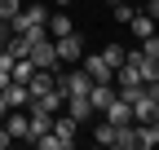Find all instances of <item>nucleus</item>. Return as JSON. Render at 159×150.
<instances>
[{"label":"nucleus","mask_w":159,"mask_h":150,"mask_svg":"<svg viewBox=\"0 0 159 150\" xmlns=\"http://www.w3.org/2000/svg\"><path fill=\"white\" fill-rule=\"evenodd\" d=\"M44 22H49V9H44V5H27V9H18V13L9 18V31L22 35V31H31V27H44Z\"/></svg>","instance_id":"f257e3e1"},{"label":"nucleus","mask_w":159,"mask_h":150,"mask_svg":"<svg viewBox=\"0 0 159 150\" xmlns=\"http://www.w3.org/2000/svg\"><path fill=\"white\" fill-rule=\"evenodd\" d=\"M27 58H31V66H35V71H57V66H62V62H57V49H53V35L35 40Z\"/></svg>","instance_id":"f03ea898"},{"label":"nucleus","mask_w":159,"mask_h":150,"mask_svg":"<svg viewBox=\"0 0 159 150\" xmlns=\"http://www.w3.org/2000/svg\"><path fill=\"white\" fill-rule=\"evenodd\" d=\"M53 49H57V62H80V58H84V40H80L75 31L53 35Z\"/></svg>","instance_id":"7ed1b4c3"},{"label":"nucleus","mask_w":159,"mask_h":150,"mask_svg":"<svg viewBox=\"0 0 159 150\" xmlns=\"http://www.w3.org/2000/svg\"><path fill=\"white\" fill-rule=\"evenodd\" d=\"M49 133L57 137V146H62V150H71L75 146V133H80V124L66 115V110H57V115H53V128H49Z\"/></svg>","instance_id":"20e7f679"},{"label":"nucleus","mask_w":159,"mask_h":150,"mask_svg":"<svg viewBox=\"0 0 159 150\" xmlns=\"http://www.w3.org/2000/svg\"><path fill=\"white\" fill-rule=\"evenodd\" d=\"M102 119H111V124H133V102H128V93H115V102L102 110Z\"/></svg>","instance_id":"39448f33"},{"label":"nucleus","mask_w":159,"mask_h":150,"mask_svg":"<svg viewBox=\"0 0 159 150\" xmlns=\"http://www.w3.org/2000/svg\"><path fill=\"white\" fill-rule=\"evenodd\" d=\"M5 128H9V137H13V141H31V119H27V106H22V110H9V115H5Z\"/></svg>","instance_id":"423d86ee"},{"label":"nucleus","mask_w":159,"mask_h":150,"mask_svg":"<svg viewBox=\"0 0 159 150\" xmlns=\"http://www.w3.org/2000/svg\"><path fill=\"white\" fill-rule=\"evenodd\" d=\"M80 62H84V71H89V80H93V84H111V80H115V66H106V62H102V53H93V58H80Z\"/></svg>","instance_id":"0eeeda50"},{"label":"nucleus","mask_w":159,"mask_h":150,"mask_svg":"<svg viewBox=\"0 0 159 150\" xmlns=\"http://www.w3.org/2000/svg\"><path fill=\"white\" fill-rule=\"evenodd\" d=\"M53 88H57V71H35L31 80H27L31 102H35V97H44V93H53Z\"/></svg>","instance_id":"6e6552de"},{"label":"nucleus","mask_w":159,"mask_h":150,"mask_svg":"<svg viewBox=\"0 0 159 150\" xmlns=\"http://www.w3.org/2000/svg\"><path fill=\"white\" fill-rule=\"evenodd\" d=\"M0 97H5V106H9V110H22V106L31 102V93H27V84H18V80H13V84L0 88Z\"/></svg>","instance_id":"1a4fd4ad"},{"label":"nucleus","mask_w":159,"mask_h":150,"mask_svg":"<svg viewBox=\"0 0 159 150\" xmlns=\"http://www.w3.org/2000/svg\"><path fill=\"white\" fill-rule=\"evenodd\" d=\"M115 93H119L115 84H93V88H89V102H93V115H102V110H106V106L115 102Z\"/></svg>","instance_id":"9d476101"},{"label":"nucleus","mask_w":159,"mask_h":150,"mask_svg":"<svg viewBox=\"0 0 159 150\" xmlns=\"http://www.w3.org/2000/svg\"><path fill=\"white\" fill-rule=\"evenodd\" d=\"M62 110H66L75 124H89V119H93V102H89V97H66V106H62Z\"/></svg>","instance_id":"9b49d317"},{"label":"nucleus","mask_w":159,"mask_h":150,"mask_svg":"<svg viewBox=\"0 0 159 150\" xmlns=\"http://www.w3.org/2000/svg\"><path fill=\"white\" fill-rule=\"evenodd\" d=\"M137 150H159V119L137 124Z\"/></svg>","instance_id":"f8f14e48"},{"label":"nucleus","mask_w":159,"mask_h":150,"mask_svg":"<svg viewBox=\"0 0 159 150\" xmlns=\"http://www.w3.org/2000/svg\"><path fill=\"white\" fill-rule=\"evenodd\" d=\"M133 58H137V71H142V84H150V80H159V62H155V58H146L142 49H133Z\"/></svg>","instance_id":"ddd939ff"},{"label":"nucleus","mask_w":159,"mask_h":150,"mask_svg":"<svg viewBox=\"0 0 159 150\" xmlns=\"http://www.w3.org/2000/svg\"><path fill=\"white\" fill-rule=\"evenodd\" d=\"M115 146L119 150H137V124H115Z\"/></svg>","instance_id":"4468645a"},{"label":"nucleus","mask_w":159,"mask_h":150,"mask_svg":"<svg viewBox=\"0 0 159 150\" xmlns=\"http://www.w3.org/2000/svg\"><path fill=\"white\" fill-rule=\"evenodd\" d=\"M128 27H133L137 40H146V35H155V18H150V13H133V22H128Z\"/></svg>","instance_id":"2eb2a0df"},{"label":"nucleus","mask_w":159,"mask_h":150,"mask_svg":"<svg viewBox=\"0 0 159 150\" xmlns=\"http://www.w3.org/2000/svg\"><path fill=\"white\" fill-rule=\"evenodd\" d=\"M44 31H49V35H66V31H75V22H71L66 13H49V22H44Z\"/></svg>","instance_id":"dca6fc26"},{"label":"nucleus","mask_w":159,"mask_h":150,"mask_svg":"<svg viewBox=\"0 0 159 150\" xmlns=\"http://www.w3.org/2000/svg\"><path fill=\"white\" fill-rule=\"evenodd\" d=\"M124 53H128L124 44H106V49H102V62H106V66H119V62H124Z\"/></svg>","instance_id":"f3484780"},{"label":"nucleus","mask_w":159,"mask_h":150,"mask_svg":"<svg viewBox=\"0 0 159 150\" xmlns=\"http://www.w3.org/2000/svg\"><path fill=\"white\" fill-rule=\"evenodd\" d=\"M97 146H115V124H111V119L97 124Z\"/></svg>","instance_id":"a211bd4d"},{"label":"nucleus","mask_w":159,"mask_h":150,"mask_svg":"<svg viewBox=\"0 0 159 150\" xmlns=\"http://www.w3.org/2000/svg\"><path fill=\"white\" fill-rule=\"evenodd\" d=\"M18 9H22V0H0V22H9Z\"/></svg>","instance_id":"6ab92c4d"},{"label":"nucleus","mask_w":159,"mask_h":150,"mask_svg":"<svg viewBox=\"0 0 159 150\" xmlns=\"http://www.w3.org/2000/svg\"><path fill=\"white\" fill-rule=\"evenodd\" d=\"M142 53H146V58H155V62H159V35H146V40H142Z\"/></svg>","instance_id":"aec40b11"},{"label":"nucleus","mask_w":159,"mask_h":150,"mask_svg":"<svg viewBox=\"0 0 159 150\" xmlns=\"http://www.w3.org/2000/svg\"><path fill=\"white\" fill-rule=\"evenodd\" d=\"M133 13H137V9L128 5V0H124V5H115V18H119V22H133Z\"/></svg>","instance_id":"412c9836"},{"label":"nucleus","mask_w":159,"mask_h":150,"mask_svg":"<svg viewBox=\"0 0 159 150\" xmlns=\"http://www.w3.org/2000/svg\"><path fill=\"white\" fill-rule=\"evenodd\" d=\"M9 146H13V137H9V128L0 124V150H9Z\"/></svg>","instance_id":"4be33fe9"},{"label":"nucleus","mask_w":159,"mask_h":150,"mask_svg":"<svg viewBox=\"0 0 159 150\" xmlns=\"http://www.w3.org/2000/svg\"><path fill=\"white\" fill-rule=\"evenodd\" d=\"M5 115H9V106H5V97H0V124H5Z\"/></svg>","instance_id":"5701e85b"},{"label":"nucleus","mask_w":159,"mask_h":150,"mask_svg":"<svg viewBox=\"0 0 159 150\" xmlns=\"http://www.w3.org/2000/svg\"><path fill=\"white\" fill-rule=\"evenodd\" d=\"M57 5H71V0H57Z\"/></svg>","instance_id":"b1692460"},{"label":"nucleus","mask_w":159,"mask_h":150,"mask_svg":"<svg viewBox=\"0 0 159 150\" xmlns=\"http://www.w3.org/2000/svg\"><path fill=\"white\" fill-rule=\"evenodd\" d=\"M111 5H124V0H111Z\"/></svg>","instance_id":"393cba45"},{"label":"nucleus","mask_w":159,"mask_h":150,"mask_svg":"<svg viewBox=\"0 0 159 150\" xmlns=\"http://www.w3.org/2000/svg\"><path fill=\"white\" fill-rule=\"evenodd\" d=\"M0 53H5V40H0Z\"/></svg>","instance_id":"a878e982"}]
</instances>
